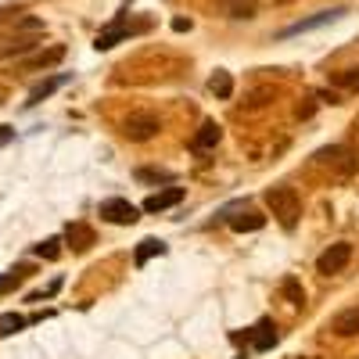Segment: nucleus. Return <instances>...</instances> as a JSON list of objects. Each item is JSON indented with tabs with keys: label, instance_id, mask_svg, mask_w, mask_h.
Listing matches in <instances>:
<instances>
[{
	"label": "nucleus",
	"instance_id": "f257e3e1",
	"mask_svg": "<svg viewBox=\"0 0 359 359\" xmlns=\"http://www.w3.org/2000/svg\"><path fill=\"white\" fill-rule=\"evenodd\" d=\"M262 198H266L269 212H273V219H277L284 230H294V226H298V216H302V201H298L294 187L277 184V187H269Z\"/></svg>",
	"mask_w": 359,
	"mask_h": 359
},
{
	"label": "nucleus",
	"instance_id": "f03ea898",
	"mask_svg": "<svg viewBox=\"0 0 359 359\" xmlns=\"http://www.w3.org/2000/svg\"><path fill=\"white\" fill-rule=\"evenodd\" d=\"M158 130H162L158 115H147V111H140V115H130L126 123H123V137H126V140H133V144L151 140Z\"/></svg>",
	"mask_w": 359,
	"mask_h": 359
},
{
	"label": "nucleus",
	"instance_id": "7ed1b4c3",
	"mask_svg": "<svg viewBox=\"0 0 359 359\" xmlns=\"http://www.w3.org/2000/svg\"><path fill=\"white\" fill-rule=\"evenodd\" d=\"M101 219H108L115 226H133L140 219V208L130 205L126 198H108V201H101Z\"/></svg>",
	"mask_w": 359,
	"mask_h": 359
},
{
	"label": "nucleus",
	"instance_id": "20e7f679",
	"mask_svg": "<svg viewBox=\"0 0 359 359\" xmlns=\"http://www.w3.org/2000/svg\"><path fill=\"white\" fill-rule=\"evenodd\" d=\"M348 259H352V245L348 241H338V245H331L316 259V269H320L323 277H331V273H341V269L348 266Z\"/></svg>",
	"mask_w": 359,
	"mask_h": 359
},
{
	"label": "nucleus",
	"instance_id": "39448f33",
	"mask_svg": "<svg viewBox=\"0 0 359 359\" xmlns=\"http://www.w3.org/2000/svg\"><path fill=\"white\" fill-rule=\"evenodd\" d=\"M144 29H147V22H140V25H123V22H115L111 29H104V33L97 36V50H111L115 43H123L126 36H133V33H144Z\"/></svg>",
	"mask_w": 359,
	"mask_h": 359
},
{
	"label": "nucleus",
	"instance_id": "423d86ee",
	"mask_svg": "<svg viewBox=\"0 0 359 359\" xmlns=\"http://www.w3.org/2000/svg\"><path fill=\"white\" fill-rule=\"evenodd\" d=\"M341 15H345V8H334V11H320L316 18H306V22H294V25L280 29V40H287V36H298V33H309V29H320V25H327V22H338Z\"/></svg>",
	"mask_w": 359,
	"mask_h": 359
},
{
	"label": "nucleus",
	"instance_id": "0eeeda50",
	"mask_svg": "<svg viewBox=\"0 0 359 359\" xmlns=\"http://www.w3.org/2000/svg\"><path fill=\"white\" fill-rule=\"evenodd\" d=\"M65 241L72 245V252H90V248H94V241H97V233L90 230L86 223H69L65 226Z\"/></svg>",
	"mask_w": 359,
	"mask_h": 359
},
{
	"label": "nucleus",
	"instance_id": "6e6552de",
	"mask_svg": "<svg viewBox=\"0 0 359 359\" xmlns=\"http://www.w3.org/2000/svg\"><path fill=\"white\" fill-rule=\"evenodd\" d=\"M180 201H184V187H165V191H158L144 201V212H165V208H172Z\"/></svg>",
	"mask_w": 359,
	"mask_h": 359
},
{
	"label": "nucleus",
	"instance_id": "1a4fd4ad",
	"mask_svg": "<svg viewBox=\"0 0 359 359\" xmlns=\"http://www.w3.org/2000/svg\"><path fill=\"white\" fill-rule=\"evenodd\" d=\"M331 331H334L338 338H352V334H359V306L338 313V316L331 320Z\"/></svg>",
	"mask_w": 359,
	"mask_h": 359
},
{
	"label": "nucleus",
	"instance_id": "9d476101",
	"mask_svg": "<svg viewBox=\"0 0 359 359\" xmlns=\"http://www.w3.org/2000/svg\"><path fill=\"white\" fill-rule=\"evenodd\" d=\"M165 252H169L165 241H158V237H144V241L137 245V252H133V262H137V266H147L155 255H165Z\"/></svg>",
	"mask_w": 359,
	"mask_h": 359
},
{
	"label": "nucleus",
	"instance_id": "9b49d317",
	"mask_svg": "<svg viewBox=\"0 0 359 359\" xmlns=\"http://www.w3.org/2000/svg\"><path fill=\"white\" fill-rule=\"evenodd\" d=\"M62 57H65V47L57 43V47H50V50L36 54V57H29V62H22L18 69H22V72H29V69H36V72H40V69H50V65H57Z\"/></svg>",
	"mask_w": 359,
	"mask_h": 359
},
{
	"label": "nucleus",
	"instance_id": "f8f14e48",
	"mask_svg": "<svg viewBox=\"0 0 359 359\" xmlns=\"http://www.w3.org/2000/svg\"><path fill=\"white\" fill-rule=\"evenodd\" d=\"M219 140H223V126L208 118V123L198 130V137H194V147H201V151H212V147H216Z\"/></svg>",
	"mask_w": 359,
	"mask_h": 359
},
{
	"label": "nucleus",
	"instance_id": "ddd939ff",
	"mask_svg": "<svg viewBox=\"0 0 359 359\" xmlns=\"http://www.w3.org/2000/svg\"><path fill=\"white\" fill-rule=\"evenodd\" d=\"M65 79H69V76H50V79L36 83L33 90H29V101H25V104H29V108H33V104H40V101H43V97H50V94H54V90L62 86Z\"/></svg>",
	"mask_w": 359,
	"mask_h": 359
},
{
	"label": "nucleus",
	"instance_id": "4468645a",
	"mask_svg": "<svg viewBox=\"0 0 359 359\" xmlns=\"http://www.w3.org/2000/svg\"><path fill=\"white\" fill-rule=\"evenodd\" d=\"M262 226H266V216H259V212L230 216V230H237V233H255V230H262Z\"/></svg>",
	"mask_w": 359,
	"mask_h": 359
},
{
	"label": "nucleus",
	"instance_id": "2eb2a0df",
	"mask_svg": "<svg viewBox=\"0 0 359 359\" xmlns=\"http://www.w3.org/2000/svg\"><path fill=\"white\" fill-rule=\"evenodd\" d=\"M255 352H266L269 345H277V327L269 323V320H259V327H255Z\"/></svg>",
	"mask_w": 359,
	"mask_h": 359
},
{
	"label": "nucleus",
	"instance_id": "dca6fc26",
	"mask_svg": "<svg viewBox=\"0 0 359 359\" xmlns=\"http://www.w3.org/2000/svg\"><path fill=\"white\" fill-rule=\"evenodd\" d=\"M40 40L36 36H15V40H8L4 47H0V57H18V54H29Z\"/></svg>",
	"mask_w": 359,
	"mask_h": 359
},
{
	"label": "nucleus",
	"instance_id": "f3484780",
	"mask_svg": "<svg viewBox=\"0 0 359 359\" xmlns=\"http://www.w3.org/2000/svg\"><path fill=\"white\" fill-rule=\"evenodd\" d=\"M208 90H212L219 101H226V97L233 94V79H230V72H226V69H216V76L208 79Z\"/></svg>",
	"mask_w": 359,
	"mask_h": 359
},
{
	"label": "nucleus",
	"instance_id": "a211bd4d",
	"mask_svg": "<svg viewBox=\"0 0 359 359\" xmlns=\"http://www.w3.org/2000/svg\"><path fill=\"white\" fill-rule=\"evenodd\" d=\"M25 323H29V320H25V316H18V313H0V338L18 334Z\"/></svg>",
	"mask_w": 359,
	"mask_h": 359
},
{
	"label": "nucleus",
	"instance_id": "6ab92c4d",
	"mask_svg": "<svg viewBox=\"0 0 359 359\" xmlns=\"http://www.w3.org/2000/svg\"><path fill=\"white\" fill-rule=\"evenodd\" d=\"M280 291H284V298L291 306H306V291H302V284H298L294 277H287L284 284H280Z\"/></svg>",
	"mask_w": 359,
	"mask_h": 359
},
{
	"label": "nucleus",
	"instance_id": "aec40b11",
	"mask_svg": "<svg viewBox=\"0 0 359 359\" xmlns=\"http://www.w3.org/2000/svg\"><path fill=\"white\" fill-rule=\"evenodd\" d=\"M25 273H29V266H18V269H11V273H4V277H0V294L15 291V287L25 280Z\"/></svg>",
	"mask_w": 359,
	"mask_h": 359
},
{
	"label": "nucleus",
	"instance_id": "412c9836",
	"mask_svg": "<svg viewBox=\"0 0 359 359\" xmlns=\"http://www.w3.org/2000/svg\"><path fill=\"white\" fill-rule=\"evenodd\" d=\"M137 180L140 184H172V172H165V169H137Z\"/></svg>",
	"mask_w": 359,
	"mask_h": 359
},
{
	"label": "nucleus",
	"instance_id": "4be33fe9",
	"mask_svg": "<svg viewBox=\"0 0 359 359\" xmlns=\"http://www.w3.org/2000/svg\"><path fill=\"white\" fill-rule=\"evenodd\" d=\"M40 259H47V262H54L57 255H62V241H57V237H47V241H40L36 248H33Z\"/></svg>",
	"mask_w": 359,
	"mask_h": 359
},
{
	"label": "nucleus",
	"instance_id": "5701e85b",
	"mask_svg": "<svg viewBox=\"0 0 359 359\" xmlns=\"http://www.w3.org/2000/svg\"><path fill=\"white\" fill-rule=\"evenodd\" d=\"M226 4H230V15L233 18H252L255 8H259V0H226Z\"/></svg>",
	"mask_w": 359,
	"mask_h": 359
},
{
	"label": "nucleus",
	"instance_id": "b1692460",
	"mask_svg": "<svg viewBox=\"0 0 359 359\" xmlns=\"http://www.w3.org/2000/svg\"><path fill=\"white\" fill-rule=\"evenodd\" d=\"M334 83H338V86H345V90H359V69L338 72V76H334Z\"/></svg>",
	"mask_w": 359,
	"mask_h": 359
},
{
	"label": "nucleus",
	"instance_id": "393cba45",
	"mask_svg": "<svg viewBox=\"0 0 359 359\" xmlns=\"http://www.w3.org/2000/svg\"><path fill=\"white\" fill-rule=\"evenodd\" d=\"M191 18H172V29H176V33H191Z\"/></svg>",
	"mask_w": 359,
	"mask_h": 359
},
{
	"label": "nucleus",
	"instance_id": "a878e982",
	"mask_svg": "<svg viewBox=\"0 0 359 359\" xmlns=\"http://www.w3.org/2000/svg\"><path fill=\"white\" fill-rule=\"evenodd\" d=\"M15 140V126H0V147Z\"/></svg>",
	"mask_w": 359,
	"mask_h": 359
},
{
	"label": "nucleus",
	"instance_id": "bb28decb",
	"mask_svg": "<svg viewBox=\"0 0 359 359\" xmlns=\"http://www.w3.org/2000/svg\"><path fill=\"white\" fill-rule=\"evenodd\" d=\"M0 104H4V97H0Z\"/></svg>",
	"mask_w": 359,
	"mask_h": 359
}]
</instances>
